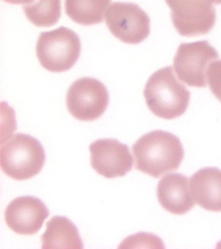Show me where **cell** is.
<instances>
[{
  "mask_svg": "<svg viewBox=\"0 0 221 249\" xmlns=\"http://www.w3.org/2000/svg\"><path fill=\"white\" fill-rule=\"evenodd\" d=\"M132 150L136 169L156 178L176 171L184 157L179 138L163 130L153 131L142 136L132 146Z\"/></svg>",
  "mask_w": 221,
  "mask_h": 249,
  "instance_id": "1",
  "label": "cell"
},
{
  "mask_svg": "<svg viewBox=\"0 0 221 249\" xmlns=\"http://www.w3.org/2000/svg\"><path fill=\"white\" fill-rule=\"evenodd\" d=\"M152 113L161 119L173 120L186 113L191 93L176 78L172 67L157 71L148 80L143 91Z\"/></svg>",
  "mask_w": 221,
  "mask_h": 249,
  "instance_id": "2",
  "label": "cell"
},
{
  "mask_svg": "<svg viewBox=\"0 0 221 249\" xmlns=\"http://www.w3.org/2000/svg\"><path fill=\"white\" fill-rule=\"evenodd\" d=\"M45 161L43 146L30 135L18 133L1 144V170L7 177L16 180H26L35 177L42 171Z\"/></svg>",
  "mask_w": 221,
  "mask_h": 249,
  "instance_id": "3",
  "label": "cell"
},
{
  "mask_svg": "<svg viewBox=\"0 0 221 249\" xmlns=\"http://www.w3.org/2000/svg\"><path fill=\"white\" fill-rule=\"evenodd\" d=\"M81 44L78 35L70 29L60 27L40 34L36 55L40 64L51 72H66L72 69L80 54Z\"/></svg>",
  "mask_w": 221,
  "mask_h": 249,
  "instance_id": "4",
  "label": "cell"
},
{
  "mask_svg": "<svg viewBox=\"0 0 221 249\" xmlns=\"http://www.w3.org/2000/svg\"><path fill=\"white\" fill-rule=\"evenodd\" d=\"M218 59V52L207 40L182 43L174 57V69L180 80L188 86L205 88L207 69Z\"/></svg>",
  "mask_w": 221,
  "mask_h": 249,
  "instance_id": "5",
  "label": "cell"
},
{
  "mask_svg": "<svg viewBox=\"0 0 221 249\" xmlns=\"http://www.w3.org/2000/svg\"><path fill=\"white\" fill-rule=\"evenodd\" d=\"M109 104V94L103 83L92 78L73 83L66 95V106L78 121H94L101 117Z\"/></svg>",
  "mask_w": 221,
  "mask_h": 249,
  "instance_id": "6",
  "label": "cell"
},
{
  "mask_svg": "<svg viewBox=\"0 0 221 249\" xmlns=\"http://www.w3.org/2000/svg\"><path fill=\"white\" fill-rule=\"evenodd\" d=\"M215 0H165L172 13L173 24L184 36L207 34L216 22Z\"/></svg>",
  "mask_w": 221,
  "mask_h": 249,
  "instance_id": "7",
  "label": "cell"
},
{
  "mask_svg": "<svg viewBox=\"0 0 221 249\" xmlns=\"http://www.w3.org/2000/svg\"><path fill=\"white\" fill-rule=\"evenodd\" d=\"M149 15L137 4L115 2L106 13V24L110 32L126 44L140 43L149 36Z\"/></svg>",
  "mask_w": 221,
  "mask_h": 249,
  "instance_id": "8",
  "label": "cell"
},
{
  "mask_svg": "<svg viewBox=\"0 0 221 249\" xmlns=\"http://www.w3.org/2000/svg\"><path fill=\"white\" fill-rule=\"evenodd\" d=\"M91 165L107 178L122 177L131 171L133 159L129 148L115 139H102L90 146Z\"/></svg>",
  "mask_w": 221,
  "mask_h": 249,
  "instance_id": "9",
  "label": "cell"
},
{
  "mask_svg": "<svg viewBox=\"0 0 221 249\" xmlns=\"http://www.w3.org/2000/svg\"><path fill=\"white\" fill-rule=\"evenodd\" d=\"M49 215L46 204L32 196L15 198L7 206L5 220L9 229L20 235L35 234Z\"/></svg>",
  "mask_w": 221,
  "mask_h": 249,
  "instance_id": "10",
  "label": "cell"
},
{
  "mask_svg": "<svg viewBox=\"0 0 221 249\" xmlns=\"http://www.w3.org/2000/svg\"><path fill=\"white\" fill-rule=\"evenodd\" d=\"M157 195L161 207L174 215H184L195 206L189 179L182 174L163 177L158 184Z\"/></svg>",
  "mask_w": 221,
  "mask_h": 249,
  "instance_id": "11",
  "label": "cell"
},
{
  "mask_svg": "<svg viewBox=\"0 0 221 249\" xmlns=\"http://www.w3.org/2000/svg\"><path fill=\"white\" fill-rule=\"evenodd\" d=\"M190 187L198 205L209 212H221V170L205 167L191 177Z\"/></svg>",
  "mask_w": 221,
  "mask_h": 249,
  "instance_id": "12",
  "label": "cell"
},
{
  "mask_svg": "<svg viewBox=\"0 0 221 249\" xmlns=\"http://www.w3.org/2000/svg\"><path fill=\"white\" fill-rule=\"evenodd\" d=\"M41 239L44 249L84 248L78 228L68 218L62 216H55L46 223Z\"/></svg>",
  "mask_w": 221,
  "mask_h": 249,
  "instance_id": "13",
  "label": "cell"
},
{
  "mask_svg": "<svg viewBox=\"0 0 221 249\" xmlns=\"http://www.w3.org/2000/svg\"><path fill=\"white\" fill-rule=\"evenodd\" d=\"M112 0H65V11L77 24L92 26L103 22Z\"/></svg>",
  "mask_w": 221,
  "mask_h": 249,
  "instance_id": "14",
  "label": "cell"
},
{
  "mask_svg": "<svg viewBox=\"0 0 221 249\" xmlns=\"http://www.w3.org/2000/svg\"><path fill=\"white\" fill-rule=\"evenodd\" d=\"M25 15L34 26L49 28L61 16V0H32L23 6Z\"/></svg>",
  "mask_w": 221,
  "mask_h": 249,
  "instance_id": "15",
  "label": "cell"
},
{
  "mask_svg": "<svg viewBox=\"0 0 221 249\" xmlns=\"http://www.w3.org/2000/svg\"><path fill=\"white\" fill-rule=\"evenodd\" d=\"M207 82L213 95L221 102V60L214 61L209 65Z\"/></svg>",
  "mask_w": 221,
  "mask_h": 249,
  "instance_id": "16",
  "label": "cell"
},
{
  "mask_svg": "<svg viewBox=\"0 0 221 249\" xmlns=\"http://www.w3.org/2000/svg\"><path fill=\"white\" fill-rule=\"evenodd\" d=\"M6 3H11V4H26L30 2L32 0H3Z\"/></svg>",
  "mask_w": 221,
  "mask_h": 249,
  "instance_id": "17",
  "label": "cell"
},
{
  "mask_svg": "<svg viewBox=\"0 0 221 249\" xmlns=\"http://www.w3.org/2000/svg\"><path fill=\"white\" fill-rule=\"evenodd\" d=\"M215 4H216V5L221 4V0H215Z\"/></svg>",
  "mask_w": 221,
  "mask_h": 249,
  "instance_id": "18",
  "label": "cell"
}]
</instances>
